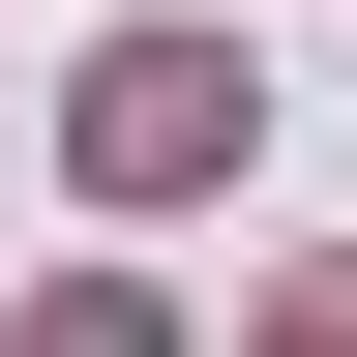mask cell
Returning <instances> with one entry per match:
<instances>
[{"label":"cell","instance_id":"1","mask_svg":"<svg viewBox=\"0 0 357 357\" xmlns=\"http://www.w3.org/2000/svg\"><path fill=\"white\" fill-rule=\"evenodd\" d=\"M208 149H238V60H208V30H119V60H89V178L149 208V178H208Z\"/></svg>","mask_w":357,"mask_h":357}]
</instances>
